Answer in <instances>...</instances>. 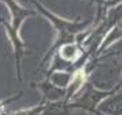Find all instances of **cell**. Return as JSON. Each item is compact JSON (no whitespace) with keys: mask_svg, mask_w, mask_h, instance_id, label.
<instances>
[{"mask_svg":"<svg viewBox=\"0 0 122 115\" xmlns=\"http://www.w3.org/2000/svg\"><path fill=\"white\" fill-rule=\"evenodd\" d=\"M33 3H34L35 7L38 8L39 12L42 14V15H45V16L53 23V26H54V29H56V31H57L56 42H54V45H53L52 48L49 49V52L46 53V56L42 58L41 65H39V68H41L44 64H46V61L50 58V56H52L53 53H56V50H58L60 48L65 46V45L76 43L77 35L83 30H86V27H88L91 24L92 20H68V19L57 16V15H54L53 12H49L44 5L39 4L38 1L33 0Z\"/></svg>","mask_w":122,"mask_h":115,"instance_id":"obj_1","label":"cell"},{"mask_svg":"<svg viewBox=\"0 0 122 115\" xmlns=\"http://www.w3.org/2000/svg\"><path fill=\"white\" fill-rule=\"evenodd\" d=\"M83 95L79 97L77 100L75 102H69V107L71 110H84V111H88V112H94L95 110H98V107L100 106V103L106 100L109 96L114 95L115 89H110V91H102V89H98L95 88L94 85L87 81L84 84L83 88Z\"/></svg>","mask_w":122,"mask_h":115,"instance_id":"obj_2","label":"cell"},{"mask_svg":"<svg viewBox=\"0 0 122 115\" xmlns=\"http://www.w3.org/2000/svg\"><path fill=\"white\" fill-rule=\"evenodd\" d=\"M37 88L42 92L44 95V99L41 103H56V102H61V100H65L66 96V87H60V85L54 84L52 81L50 77H46V79L39 83V84L35 85Z\"/></svg>","mask_w":122,"mask_h":115,"instance_id":"obj_3","label":"cell"},{"mask_svg":"<svg viewBox=\"0 0 122 115\" xmlns=\"http://www.w3.org/2000/svg\"><path fill=\"white\" fill-rule=\"evenodd\" d=\"M98 110L105 115H122V93L117 92L109 96L100 103Z\"/></svg>","mask_w":122,"mask_h":115,"instance_id":"obj_4","label":"cell"},{"mask_svg":"<svg viewBox=\"0 0 122 115\" xmlns=\"http://www.w3.org/2000/svg\"><path fill=\"white\" fill-rule=\"evenodd\" d=\"M45 107H46V104L41 103V104L33 107V108H26V110L16 111V112H12L11 115H41L45 111Z\"/></svg>","mask_w":122,"mask_h":115,"instance_id":"obj_5","label":"cell"},{"mask_svg":"<svg viewBox=\"0 0 122 115\" xmlns=\"http://www.w3.org/2000/svg\"><path fill=\"white\" fill-rule=\"evenodd\" d=\"M122 88V76H121V80H119V81H118V85H115V92H118V91H119V89Z\"/></svg>","mask_w":122,"mask_h":115,"instance_id":"obj_6","label":"cell"},{"mask_svg":"<svg viewBox=\"0 0 122 115\" xmlns=\"http://www.w3.org/2000/svg\"><path fill=\"white\" fill-rule=\"evenodd\" d=\"M92 114H94V115H105V114H103V112H100L99 110H95V111H94V112H92Z\"/></svg>","mask_w":122,"mask_h":115,"instance_id":"obj_7","label":"cell"}]
</instances>
